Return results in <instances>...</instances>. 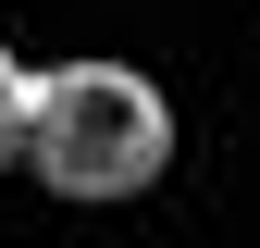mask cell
Listing matches in <instances>:
<instances>
[{
	"label": "cell",
	"instance_id": "cell-1",
	"mask_svg": "<svg viewBox=\"0 0 260 248\" xmlns=\"http://www.w3.org/2000/svg\"><path fill=\"white\" fill-rule=\"evenodd\" d=\"M13 149L62 199H137V186L174 162V112H161V87L137 62H62V75H25Z\"/></svg>",
	"mask_w": 260,
	"mask_h": 248
},
{
	"label": "cell",
	"instance_id": "cell-2",
	"mask_svg": "<svg viewBox=\"0 0 260 248\" xmlns=\"http://www.w3.org/2000/svg\"><path fill=\"white\" fill-rule=\"evenodd\" d=\"M13 124H25V75H13V50H0V162H13Z\"/></svg>",
	"mask_w": 260,
	"mask_h": 248
}]
</instances>
